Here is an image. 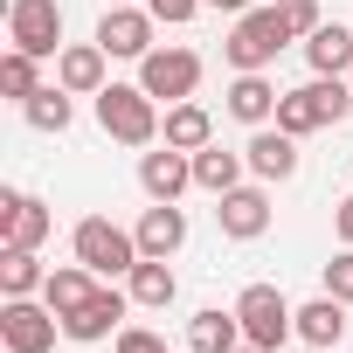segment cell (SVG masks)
Returning <instances> with one entry per match:
<instances>
[{"mask_svg":"<svg viewBox=\"0 0 353 353\" xmlns=\"http://www.w3.org/2000/svg\"><path fill=\"white\" fill-rule=\"evenodd\" d=\"M305 63H312V77H346L353 70V28L346 21H319L305 35Z\"/></svg>","mask_w":353,"mask_h":353,"instance_id":"ac0fdd59","label":"cell"},{"mask_svg":"<svg viewBox=\"0 0 353 353\" xmlns=\"http://www.w3.org/2000/svg\"><path fill=\"white\" fill-rule=\"evenodd\" d=\"M118 353H166V339L145 325H118Z\"/></svg>","mask_w":353,"mask_h":353,"instance_id":"4dcf8cb0","label":"cell"},{"mask_svg":"<svg viewBox=\"0 0 353 353\" xmlns=\"http://www.w3.org/2000/svg\"><path fill=\"white\" fill-rule=\"evenodd\" d=\"M139 188L152 194V201H181L188 188H194V152H181V145H145L139 152Z\"/></svg>","mask_w":353,"mask_h":353,"instance_id":"8fae6325","label":"cell"},{"mask_svg":"<svg viewBox=\"0 0 353 353\" xmlns=\"http://www.w3.org/2000/svg\"><path fill=\"white\" fill-rule=\"evenodd\" d=\"M70 250H77V263L97 270L104 284H111V277H132V263H139V236L118 229L111 215H83L77 236H70Z\"/></svg>","mask_w":353,"mask_h":353,"instance_id":"277c9868","label":"cell"},{"mask_svg":"<svg viewBox=\"0 0 353 353\" xmlns=\"http://www.w3.org/2000/svg\"><path fill=\"white\" fill-rule=\"evenodd\" d=\"M236 346H243V319H236V305H229V312L208 305V312L188 319V353H236Z\"/></svg>","mask_w":353,"mask_h":353,"instance_id":"ffe728a7","label":"cell"},{"mask_svg":"<svg viewBox=\"0 0 353 353\" xmlns=\"http://www.w3.org/2000/svg\"><path fill=\"white\" fill-rule=\"evenodd\" d=\"M243 173H250V159L229 152V145H201V152H194V188H208V194L243 188Z\"/></svg>","mask_w":353,"mask_h":353,"instance_id":"cb8c5ba5","label":"cell"},{"mask_svg":"<svg viewBox=\"0 0 353 353\" xmlns=\"http://www.w3.org/2000/svg\"><path fill=\"white\" fill-rule=\"evenodd\" d=\"M97 125H104V139H118V145H159V97H145V83H104L97 90Z\"/></svg>","mask_w":353,"mask_h":353,"instance_id":"7a4b0ae2","label":"cell"},{"mask_svg":"<svg viewBox=\"0 0 353 353\" xmlns=\"http://www.w3.org/2000/svg\"><path fill=\"white\" fill-rule=\"evenodd\" d=\"M139 256H181V243H188V215L173 208V201H152L145 215H139Z\"/></svg>","mask_w":353,"mask_h":353,"instance_id":"e0dca14e","label":"cell"},{"mask_svg":"<svg viewBox=\"0 0 353 353\" xmlns=\"http://www.w3.org/2000/svg\"><path fill=\"white\" fill-rule=\"evenodd\" d=\"M277 97H284V90H277L263 70H236V83H229V118H243V125L256 132V125L277 118Z\"/></svg>","mask_w":353,"mask_h":353,"instance_id":"2e32d148","label":"cell"},{"mask_svg":"<svg viewBox=\"0 0 353 353\" xmlns=\"http://www.w3.org/2000/svg\"><path fill=\"white\" fill-rule=\"evenodd\" d=\"M236 319H243V339H250V346H263V353H277V346L298 332V312H291V298H284L277 284H243Z\"/></svg>","mask_w":353,"mask_h":353,"instance_id":"5b68a950","label":"cell"},{"mask_svg":"<svg viewBox=\"0 0 353 353\" xmlns=\"http://www.w3.org/2000/svg\"><path fill=\"white\" fill-rule=\"evenodd\" d=\"M346 83H353V70H346Z\"/></svg>","mask_w":353,"mask_h":353,"instance_id":"d590c367","label":"cell"},{"mask_svg":"<svg viewBox=\"0 0 353 353\" xmlns=\"http://www.w3.org/2000/svg\"><path fill=\"white\" fill-rule=\"evenodd\" d=\"M215 201H222L215 222H222L229 243H256V236L270 229V194H263V188H229V194H215Z\"/></svg>","mask_w":353,"mask_h":353,"instance_id":"4fadbf2b","label":"cell"},{"mask_svg":"<svg viewBox=\"0 0 353 353\" xmlns=\"http://www.w3.org/2000/svg\"><path fill=\"white\" fill-rule=\"evenodd\" d=\"M159 139H166V145H181V152H201V145H215V118H208V104H194V97L166 104V125H159Z\"/></svg>","mask_w":353,"mask_h":353,"instance_id":"44dd1931","label":"cell"},{"mask_svg":"<svg viewBox=\"0 0 353 353\" xmlns=\"http://www.w3.org/2000/svg\"><path fill=\"white\" fill-rule=\"evenodd\" d=\"M35 90H42V56H28V49H8V56H0V97L28 104Z\"/></svg>","mask_w":353,"mask_h":353,"instance_id":"4316f807","label":"cell"},{"mask_svg":"<svg viewBox=\"0 0 353 353\" xmlns=\"http://www.w3.org/2000/svg\"><path fill=\"white\" fill-rule=\"evenodd\" d=\"M145 8H152V14L166 21V28H181V21H194V14L208 8V0H145Z\"/></svg>","mask_w":353,"mask_h":353,"instance_id":"f546056e","label":"cell"},{"mask_svg":"<svg viewBox=\"0 0 353 353\" xmlns=\"http://www.w3.org/2000/svg\"><path fill=\"white\" fill-rule=\"evenodd\" d=\"M332 229H339V243H346V250H353V194H346V201H339V215H332Z\"/></svg>","mask_w":353,"mask_h":353,"instance_id":"1f68e13d","label":"cell"},{"mask_svg":"<svg viewBox=\"0 0 353 353\" xmlns=\"http://www.w3.org/2000/svg\"><path fill=\"white\" fill-rule=\"evenodd\" d=\"M208 8H222V14H250V0H208Z\"/></svg>","mask_w":353,"mask_h":353,"instance_id":"d6a6232c","label":"cell"},{"mask_svg":"<svg viewBox=\"0 0 353 353\" xmlns=\"http://www.w3.org/2000/svg\"><path fill=\"white\" fill-rule=\"evenodd\" d=\"M339 332H346V305L332 291H319L312 305H298V339L305 346H339Z\"/></svg>","mask_w":353,"mask_h":353,"instance_id":"603a6c76","label":"cell"},{"mask_svg":"<svg viewBox=\"0 0 353 353\" xmlns=\"http://www.w3.org/2000/svg\"><path fill=\"white\" fill-rule=\"evenodd\" d=\"M243 159H250L256 181H291V173H298V139L284 125H256L250 145H243Z\"/></svg>","mask_w":353,"mask_h":353,"instance_id":"5bb4252c","label":"cell"},{"mask_svg":"<svg viewBox=\"0 0 353 353\" xmlns=\"http://www.w3.org/2000/svg\"><path fill=\"white\" fill-rule=\"evenodd\" d=\"M42 284H49V270H42L35 250H0V291L8 298H35Z\"/></svg>","mask_w":353,"mask_h":353,"instance_id":"484cf974","label":"cell"},{"mask_svg":"<svg viewBox=\"0 0 353 353\" xmlns=\"http://www.w3.org/2000/svg\"><path fill=\"white\" fill-rule=\"evenodd\" d=\"M325 291H332L339 305H353V250H339V256L325 263Z\"/></svg>","mask_w":353,"mask_h":353,"instance_id":"83f0119b","label":"cell"},{"mask_svg":"<svg viewBox=\"0 0 353 353\" xmlns=\"http://www.w3.org/2000/svg\"><path fill=\"white\" fill-rule=\"evenodd\" d=\"M152 28H159V14H152V8H104L97 42H104V56L145 63V56H152Z\"/></svg>","mask_w":353,"mask_h":353,"instance_id":"7c38bea8","label":"cell"},{"mask_svg":"<svg viewBox=\"0 0 353 353\" xmlns=\"http://www.w3.org/2000/svg\"><path fill=\"white\" fill-rule=\"evenodd\" d=\"M104 42H63V56H56V83L70 90V97H97L111 77H104Z\"/></svg>","mask_w":353,"mask_h":353,"instance_id":"9a60e30c","label":"cell"},{"mask_svg":"<svg viewBox=\"0 0 353 353\" xmlns=\"http://www.w3.org/2000/svg\"><path fill=\"white\" fill-rule=\"evenodd\" d=\"M8 42L28 49V56H63V8L56 0H14L8 8Z\"/></svg>","mask_w":353,"mask_h":353,"instance_id":"9c48e42d","label":"cell"},{"mask_svg":"<svg viewBox=\"0 0 353 353\" xmlns=\"http://www.w3.org/2000/svg\"><path fill=\"white\" fill-rule=\"evenodd\" d=\"M139 83H145V97H159V104H181V97L201 90V56H194V49H152V56L139 63Z\"/></svg>","mask_w":353,"mask_h":353,"instance_id":"52a82bcc","label":"cell"},{"mask_svg":"<svg viewBox=\"0 0 353 353\" xmlns=\"http://www.w3.org/2000/svg\"><path fill=\"white\" fill-rule=\"evenodd\" d=\"M49 229H56V208L42 194H21V188L0 194V250H42Z\"/></svg>","mask_w":353,"mask_h":353,"instance_id":"ba28073f","label":"cell"},{"mask_svg":"<svg viewBox=\"0 0 353 353\" xmlns=\"http://www.w3.org/2000/svg\"><path fill=\"white\" fill-rule=\"evenodd\" d=\"M0 339H8V353H56L63 339V319L35 298H8L0 305Z\"/></svg>","mask_w":353,"mask_h":353,"instance_id":"8992f818","label":"cell"},{"mask_svg":"<svg viewBox=\"0 0 353 353\" xmlns=\"http://www.w3.org/2000/svg\"><path fill=\"white\" fill-rule=\"evenodd\" d=\"M236 353H263V346H250V339H243V346H236Z\"/></svg>","mask_w":353,"mask_h":353,"instance_id":"e575fe53","label":"cell"},{"mask_svg":"<svg viewBox=\"0 0 353 353\" xmlns=\"http://www.w3.org/2000/svg\"><path fill=\"white\" fill-rule=\"evenodd\" d=\"M277 8H284V21H291V35H298V42L325 21V14H319V0H277Z\"/></svg>","mask_w":353,"mask_h":353,"instance_id":"f1b7e54d","label":"cell"},{"mask_svg":"<svg viewBox=\"0 0 353 353\" xmlns=\"http://www.w3.org/2000/svg\"><path fill=\"white\" fill-rule=\"evenodd\" d=\"M97 284H104L97 270H83V263H63V270H49V284H42V305H49L56 319H70V312H77V305L97 291Z\"/></svg>","mask_w":353,"mask_h":353,"instance_id":"7402d4cb","label":"cell"},{"mask_svg":"<svg viewBox=\"0 0 353 353\" xmlns=\"http://www.w3.org/2000/svg\"><path fill=\"white\" fill-rule=\"evenodd\" d=\"M104 8H145V0H104Z\"/></svg>","mask_w":353,"mask_h":353,"instance_id":"836d02e7","label":"cell"},{"mask_svg":"<svg viewBox=\"0 0 353 353\" xmlns=\"http://www.w3.org/2000/svg\"><path fill=\"white\" fill-rule=\"evenodd\" d=\"M346 111H353V83L346 77H312V83H298V90L277 97V118L270 125H284L291 139H312V132L339 125Z\"/></svg>","mask_w":353,"mask_h":353,"instance_id":"6da1fadb","label":"cell"},{"mask_svg":"<svg viewBox=\"0 0 353 353\" xmlns=\"http://www.w3.org/2000/svg\"><path fill=\"white\" fill-rule=\"evenodd\" d=\"M284 42H298V35H291L284 8L270 0V8H250V14H236V28H229L222 56H229V70H270V63L284 56Z\"/></svg>","mask_w":353,"mask_h":353,"instance_id":"3957f363","label":"cell"},{"mask_svg":"<svg viewBox=\"0 0 353 353\" xmlns=\"http://www.w3.org/2000/svg\"><path fill=\"white\" fill-rule=\"evenodd\" d=\"M132 312V291H118V284H97L70 319H63V339H77V346H97V339H111L118 332V319Z\"/></svg>","mask_w":353,"mask_h":353,"instance_id":"30bf717a","label":"cell"},{"mask_svg":"<svg viewBox=\"0 0 353 353\" xmlns=\"http://www.w3.org/2000/svg\"><path fill=\"white\" fill-rule=\"evenodd\" d=\"M125 291H132V305L166 312L173 298H181V277H173V263H166V256H139V263H132V277H125Z\"/></svg>","mask_w":353,"mask_h":353,"instance_id":"d6986e66","label":"cell"},{"mask_svg":"<svg viewBox=\"0 0 353 353\" xmlns=\"http://www.w3.org/2000/svg\"><path fill=\"white\" fill-rule=\"evenodd\" d=\"M21 118H28L35 132H70V118H77V97H70L63 83H42V90L21 104Z\"/></svg>","mask_w":353,"mask_h":353,"instance_id":"d4e9b609","label":"cell"}]
</instances>
